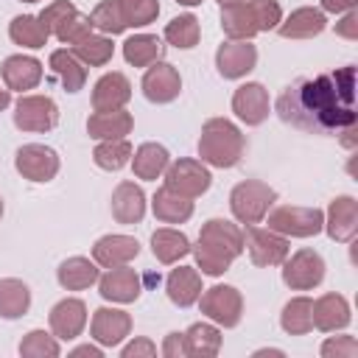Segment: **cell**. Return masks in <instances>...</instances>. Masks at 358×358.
<instances>
[{"label": "cell", "mask_w": 358, "mask_h": 358, "mask_svg": "<svg viewBox=\"0 0 358 358\" xmlns=\"http://www.w3.org/2000/svg\"><path fill=\"white\" fill-rule=\"evenodd\" d=\"M352 78L355 70L344 67L336 76L299 78L277 101V112L285 123H294L305 131H338L355 126L352 112Z\"/></svg>", "instance_id": "6da1fadb"}, {"label": "cell", "mask_w": 358, "mask_h": 358, "mask_svg": "<svg viewBox=\"0 0 358 358\" xmlns=\"http://www.w3.org/2000/svg\"><path fill=\"white\" fill-rule=\"evenodd\" d=\"M199 151L213 165H235L238 154H241V134L232 123L213 120V123H207V129L199 140Z\"/></svg>", "instance_id": "7a4b0ae2"}, {"label": "cell", "mask_w": 358, "mask_h": 358, "mask_svg": "<svg viewBox=\"0 0 358 358\" xmlns=\"http://www.w3.org/2000/svg\"><path fill=\"white\" fill-rule=\"evenodd\" d=\"M271 199H274V193L268 187H263L257 182H243L232 190V210L241 221H257L266 213V207L271 204Z\"/></svg>", "instance_id": "3957f363"}, {"label": "cell", "mask_w": 358, "mask_h": 358, "mask_svg": "<svg viewBox=\"0 0 358 358\" xmlns=\"http://www.w3.org/2000/svg\"><path fill=\"white\" fill-rule=\"evenodd\" d=\"M271 229H282L291 235H316L322 229V213L319 210H299V207H282L268 218Z\"/></svg>", "instance_id": "277c9868"}, {"label": "cell", "mask_w": 358, "mask_h": 358, "mask_svg": "<svg viewBox=\"0 0 358 358\" xmlns=\"http://www.w3.org/2000/svg\"><path fill=\"white\" fill-rule=\"evenodd\" d=\"M17 168H20V173L31 176L34 182H45L56 173L59 162H56V154L45 145H25L17 154Z\"/></svg>", "instance_id": "5b68a950"}, {"label": "cell", "mask_w": 358, "mask_h": 358, "mask_svg": "<svg viewBox=\"0 0 358 358\" xmlns=\"http://www.w3.org/2000/svg\"><path fill=\"white\" fill-rule=\"evenodd\" d=\"M201 308H204V310H207V316H213L215 322H221V324L232 327V324L238 322L241 299H238L235 288H229V285H215V288H210V291L204 294Z\"/></svg>", "instance_id": "8992f818"}, {"label": "cell", "mask_w": 358, "mask_h": 358, "mask_svg": "<svg viewBox=\"0 0 358 358\" xmlns=\"http://www.w3.org/2000/svg\"><path fill=\"white\" fill-rule=\"evenodd\" d=\"M322 274H324L322 257H319L316 252H308V249L299 252V255L285 266V271H282L285 282L294 285V288H310V285H316V282L322 280Z\"/></svg>", "instance_id": "52a82bcc"}, {"label": "cell", "mask_w": 358, "mask_h": 358, "mask_svg": "<svg viewBox=\"0 0 358 358\" xmlns=\"http://www.w3.org/2000/svg\"><path fill=\"white\" fill-rule=\"evenodd\" d=\"M255 59H257V53L249 42H229L218 50V73L224 78H238L252 70Z\"/></svg>", "instance_id": "ba28073f"}, {"label": "cell", "mask_w": 358, "mask_h": 358, "mask_svg": "<svg viewBox=\"0 0 358 358\" xmlns=\"http://www.w3.org/2000/svg\"><path fill=\"white\" fill-rule=\"evenodd\" d=\"M14 120L20 129H50L56 123V106L50 98H25L17 103Z\"/></svg>", "instance_id": "9c48e42d"}, {"label": "cell", "mask_w": 358, "mask_h": 358, "mask_svg": "<svg viewBox=\"0 0 358 358\" xmlns=\"http://www.w3.org/2000/svg\"><path fill=\"white\" fill-rule=\"evenodd\" d=\"M143 90H145V98L148 101H157V103H165L171 98H176L179 92V76L171 64H157L145 73V81H143Z\"/></svg>", "instance_id": "30bf717a"}, {"label": "cell", "mask_w": 358, "mask_h": 358, "mask_svg": "<svg viewBox=\"0 0 358 358\" xmlns=\"http://www.w3.org/2000/svg\"><path fill=\"white\" fill-rule=\"evenodd\" d=\"M232 106L238 112V117H243L246 123H260L266 115H268V98H266V90L260 84H243L235 98H232Z\"/></svg>", "instance_id": "8fae6325"}, {"label": "cell", "mask_w": 358, "mask_h": 358, "mask_svg": "<svg viewBox=\"0 0 358 358\" xmlns=\"http://www.w3.org/2000/svg\"><path fill=\"white\" fill-rule=\"evenodd\" d=\"M310 319H313V324L322 327V330L347 327V324H350V308H347L344 296L330 294V296L319 299L316 308H310Z\"/></svg>", "instance_id": "7c38bea8"}, {"label": "cell", "mask_w": 358, "mask_h": 358, "mask_svg": "<svg viewBox=\"0 0 358 358\" xmlns=\"http://www.w3.org/2000/svg\"><path fill=\"white\" fill-rule=\"evenodd\" d=\"M84 322H87V316H84V305L78 299H64L50 313V324L59 333V338H76L78 330L84 327Z\"/></svg>", "instance_id": "4fadbf2b"}, {"label": "cell", "mask_w": 358, "mask_h": 358, "mask_svg": "<svg viewBox=\"0 0 358 358\" xmlns=\"http://www.w3.org/2000/svg\"><path fill=\"white\" fill-rule=\"evenodd\" d=\"M355 221H358V215H355V199L341 196V199H336L330 204V227H327L330 238L350 241L355 235Z\"/></svg>", "instance_id": "5bb4252c"}, {"label": "cell", "mask_w": 358, "mask_h": 358, "mask_svg": "<svg viewBox=\"0 0 358 358\" xmlns=\"http://www.w3.org/2000/svg\"><path fill=\"white\" fill-rule=\"evenodd\" d=\"M101 294L106 299H117V302H131L140 294L137 277L131 268H112L103 280H101Z\"/></svg>", "instance_id": "9a60e30c"}, {"label": "cell", "mask_w": 358, "mask_h": 358, "mask_svg": "<svg viewBox=\"0 0 358 358\" xmlns=\"http://www.w3.org/2000/svg\"><path fill=\"white\" fill-rule=\"evenodd\" d=\"M129 330V316L123 310H109V308H101L95 313V322H92V333L101 344H117Z\"/></svg>", "instance_id": "2e32d148"}, {"label": "cell", "mask_w": 358, "mask_h": 358, "mask_svg": "<svg viewBox=\"0 0 358 358\" xmlns=\"http://www.w3.org/2000/svg\"><path fill=\"white\" fill-rule=\"evenodd\" d=\"M168 187H179L187 193H201L210 187V173L196 162H179L168 173Z\"/></svg>", "instance_id": "e0dca14e"}, {"label": "cell", "mask_w": 358, "mask_h": 358, "mask_svg": "<svg viewBox=\"0 0 358 358\" xmlns=\"http://www.w3.org/2000/svg\"><path fill=\"white\" fill-rule=\"evenodd\" d=\"M39 73H42L39 70V62L36 59H25V56H11L3 64V76H6L8 87H14V90L34 87L39 81Z\"/></svg>", "instance_id": "ac0fdd59"}, {"label": "cell", "mask_w": 358, "mask_h": 358, "mask_svg": "<svg viewBox=\"0 0 358 358\" xmlns=\"http://www.w3.org/2000/svg\"><path fill=\"white\" fill-rule=\"evenodd\" d=\"M28 302H31V294H28L25 282H17V280H3L0 282V316L3 319L22 316L28 310Z\"/></svg>", "instance_id": "d6986e66"}, {"label": "cell", "mask_w": 358, "mask_h": 358, "mask_svg": "<svg viewBox=\"0 0 358 358\" xmlns=\"http://www.w3.org/2000/svg\"><path fill=\"white\" fill-rule=\"evenodd\" d=\"M137 252H140L137 241H134V238H123V235L101 238V241L95 243V257H98L101 263H106V266H112V263H123V260L134 257Z\"/></svg>", "instance_id": "ffe728a7"}, {"label": "cell", "mask_w": 358, "mask_h": 358, "mask_svg": "<svg viewBox=\"0 0 358 358\" xmlns=\"http://www.w3.org/2000/svg\"><path fill=\"white\" fill-rule=\"evenodd\" d=\"M112 213H115L123 224L140 221V218H143V190L134 187V185H120L117 193H115Z\"/></svg>", "instance_id": "44dd1931"}, {"label": "cell", "mask_w": 358, "mask_h": 358, "mask_svg": "<svg viewBox=\"0 0 358 358\" xmlns=\"http://www.w3.org/2000/svg\"><path fill=\"white\" fill-rule=\"evenodd\" d=\"M199 277L190 271V268H176L171 277H168V296L176 302V305H190L199 299Z\"/></svg>", "instance_id": "7402d4cb"}, {"label": "cell", "mask_w": 358, "mask_h": 358, "mask_svg": "<svg viewBox=\"0 0 358 358\" xmlns=\"http://www.w3.org/2000/svg\"><path fill=\"white\" fill-rule=\"evenodd\" d=\"M95 277H98V268L84 257H73V260L62 263V268H59V282L64 288H84V285L95 282Z\"/></svg>", "instance_id": "603a6c76"}, {"label": "cell", "mask_w": 358, "mask_h": 358, "mask_svg": "<svg viewBox=\"0 0 358 358\" xmlns=\"http://www.w3.org/2000/svg\"><path fill=\"white\" fill-rule=\"evenodd\" d=\"M129 115H120V112H101V115H95L90 123H87V129H90V134L92 137H109V140H117L120 134H126L129 131Z\"/></svg>", "instance_id": "cb8c5ba5"}, {"label": "cell", "mask_w": 358, "mask_h": 358, "mask_svg": "<svg viewBox=\"0 0 358 358\" xmlns=\"http://www.w3.org/2000/svg\"><path fill=\"white\" fill-rule=\"evenodd\" d=\"M322 28H324V17L319 11H313V8H302L288 20V25L280 28V34L282 36H313Z\"/></svg>", "instance_id": "d4e9b609"}, {"label": "cell", "mask_w": 358, "mask_h": 358, "mask_svg": "<svg viewBox=\"0 0 358 358\" xmlns=\"http://www.w3.org/2000/svg\"><path fill=\"white\" fill-rule=\"evenodd\" d=\"M165 165H168V151L162 145H154V143L143 145L137 151V157H134V171L140 176H145V179H154Z\"/></svg>", "instance_id": "484cf974"}, {"label": "cell", "mask_w": 358, "mask_h": 358, "mask_svg": "<svg viewBox=\"0 0 358 358\" xmlns=\"http://www.w3.org/2000/svg\"><path fill=\"white\" fill-rule=\"evenodd\" d=\"M11 39L28 48H39L48 39V28L42 22H36L34 17H17L11 22Z\"/></svg>", "instance_id": "4316f807"}, {"label": "cell", "mask_w": 358, "mask_h": 358, "mask_svg": "<svg viewBox=\"0 0 358 358\" xmlns=\"http://www.w3.org/2000/svg\"><path fill=\"white\" fill-rule=\"evenodd\" d=\"M151 243H154V255H157L159 260H165V263H171V260H176L179 255L187 252V241H185V235L171 232V229H159V232H154Z\"/></svg>", "instance_id": "83f0119b"}, {"label": "cell", "mask_w": 358, "mask_h": 358, "mask_svg": "<svg viewBox=\"0 0 358 358\" xmlns=\"http://www.w3.org/2000/svg\"><path fill=\"white\" fill-rule=\"evenodd\" d=\"M310 299H294L285 305V313H282V327L288 333H308L313 327V319H310Z\"/></svg>", "instance_id": "f1b7e54d"}, {"label": "cell", "mask_w": 358, "mask_h": 358, "mask_svg": "<svg viewBox=\"0 0 358 358\" xmlns=\"http://www.w3.org/2000/svg\"><path fill=\"white\" fill-rule=\"evenodd\" d=\"M123 53H126V59L131 64H148L151 59H157L162 53V45H159L157 36H131L126 42Z\"/></svg>", "instance_id": "f546056e"}, {"label": "cell", "mask_w": 358, "mask_h": 358, "mask_svg": "<svg viewBox=\"0 0 358 358\" xmlns=\"http://www.w3.org/2000/svg\"><path fill=\"white\" fill-rule=\"evenodd\" d=\"M154 213H157L159 218H165V221H182V218L190 215V201L173 196V193L165 187V190H159L157 199H154Z\"/></svg>", "instance_id": "4dcf8cb0"}, {"label": "cell", "mask_w": 358, "mask_h": 358, "mask_svg": "<svg viewBox=\"0 0 358 358\" xmlns=\"http://www.w3.org/2000/svg\"><path fill=\"white\" fill-rule=\"evenodd\" d=\"M165 36H168L176 48H193L196 39H199V22H196V17L185 14V17L171 20V25L165 28Z\"/></svg>", "instance_id": "1f68e13d"}, {"label": "cell", "mask_w": 358, "mask_h": 358, "mask_svg": "<svg viewBox=\"0 0 358 358\" xmlns=\"http://www.w3.org/2000/svg\"><path fill=\"white\" fill-rule=\"evenodd\" d=\"M117 6H120V14H123L126 25H145L159 11L157 0H120Z\"/></svg>", "instance_id": "d6a6232c"}, {"label": "cell", "mask_w": 358, "mask_h": 358, "mask_svg": "<svg viewBox=\"0 0 358 358\" xmlns=\"http://www.w3.org/2000/svg\"><path fill=\"white\" fill-rule=\"evenodd\" d=\"M50 64H53V67H56V73L64 78V84H67V90H70V92H76V90L81 87V81H84V70L76 64V59H73L70 53L56 50V53L50 56Z\"/></svg>", "instance_id": "836d02e7"}, {"label": "cell", "mask_w": 358, "mask_h": 358, "mask_svg": "<svg viewBox=\"0 0 358 358\" xmlns=\"http://www.w3.org/2000/svg\"><path fill=\"white\" fill-rule=\"evenodd\" d=\"M129 159V143L117 140V143H109V145H98L95 148V162L101 168H109V171H117L123 168Z\"/></svg>", "instance_id": "e575fe53"}, {"label": "cell", "mask_w": 358, "mask_h": 358, "mask_svg": "<svg viewBox=\"0 0 358 358\" xmlns=\"http://www.w3.org/2000/svg\"><path fill=\"white\" fill-rule=\"evenodd\" d=\"M249 238H252V243H257V246H249L252 252H257V249L266 252V255L260 257V263H277V260L285 255V241L271 238L268 232H249Z\"/></svg>", "instance_id": "d590c367"}, {"label": "cell", "mask_w": 358, "mask_h": 358, "mask_svg": "<svg viewBox=\"0 0 358 358\" xmlns=\"http://www.w3.org/2000/svg\"><path fill=\"white\" fill-rule=\"evenodd\" d=\"M90 22H95L98 28L112 31V34H117V31H123V28H126L123 14H120V6H117V3H103V6H98V8H95V14L90 17Z\"/></svg>", "instance_id": "8d00e7d4"}, {"label": "cell", "mask_w": 358, "mask_h": 358, "mask_svg": "<svg viewBox=\"0 0 358 358\" xmlns=\"http://www.w3.org/2000/svg\"><path fill=\"white\" fill-rule=\"evenodd\" d=\"M187 341H190V352H215L218 350V333L207 324H193L187 330Z\"/></svg>", "instance_id": "74e56055"}, {"label": "cell", "mask_w": 358, "mask_h": 358, "mask_svg": "<svg viewBox=\"0 0 358 358\" xmlns=\"http://www.w3.org/2000/svg\"><path fill=\"white\" fill-rule=\"evenodd\" d=\"M78 53H81L87 62L101 64V62H106V59L112 56V45H109L106 39H101V36H81V39H78Z\"/></svg>", "instance_id": "f35d334b"}, {"label": "cell", "mask_w": 358, "mask_h": 358, "mask_svg": "<svg viewBox=\"0 0 358 358\" xmlns=\"http://www.w3.org/2000/svg\"><path fill=\"white\" fill-rule=\"evenodd\" d=\"M45 336H48V333H42V330L28 333V341H25V344H20V352H48V355H56V352H59V347H56L53 341H48Z\"/></svg>", "instance_id": "ab89813d"}, {"label": "cell", "mask_w": 358, "mask_h": 358, "mask_svg": "<svg viewBox=\"0 0 358 358\" xmlns=\"http://www.w3.org/2000/svg\"><path fill=\"white\" fill-rule=\"evenodd\" d=\"M355 355L358 352V344H355V338L352 336H338V338H333V341H327L324 347H322V355Z\"/></svg>", "instance_id": "60d3db41"}, {"label": "cell", "mask_w": 358, "mask_h": 358, "mask_svg": "<svg viewBox=\"0 0 358 358\" xmlns=\"http://www.w3.org/2000/svg\"><path fill=\"white\" fill-rule=\"evenodd\" d=\"M322 3H324L327 11H344V8H350L355 0H322Z\"/></svg>", "instance_id": "b9f144b4"}, {"label": "cell", "mask_w": 358, "mask_h": 358, "mask_svg": "<svg viewBox=\"0 0 358 358\" xmlns=\"http://www.w3.org/2000/svg\"><path fill=\"white\" fill-rule=\"evenodd\" d=\"M134 352H154V347L148 341H143V344H131V347L123 350V355H134Z\"/></svg>", "instance_id": "7bdbcfd3"}, {"label": "cell", "mask_w": 358, "mask_h": 358, "mask_svg": "<svg viewBox=\"0 0 358 358\" xmlns=\"http://www.w3.org/2000/svg\"><path fill=\"white\" fill-rule=\"evenodd\" d=\"M352 25H355V14H347V20H344V25H341L338 31H341V34H347V36H355Z\"/></svg>", "instance_id": "ee69618b"}, {"label": "cell", "mask_w": 358, "mask_h": 358, "mask_svg": "<svg viewBox=\"0 0 358 358\" xmlns=\"http://www.w3.org/2000/svg\"><path fill=\"white\" fill-rule=\"evenodd\" d=\"M6 103H8V92H6V90H0V109H3Z\"/></svg>", "instance_id": "f6af8a7d"}, {"label": "cell", "mask_w": 358, "mask_h": 358, "mask_svg": "<svg viewBox=\"0 0 358 358\" xmlns=\"http://www.w3.org/2000/svg\"><path fill=\"white\" fill-rule=\"evenodd\" d=\"M179 3H185V6H196V3H201V0H179Z\"/></svg>", "instance_id": "bcb514c9"}, {"label": "cell", "mask_w": 358, "mask_h": 358, "mask_svg": "<svg viewBox=\"0 0 358 358\" xmlns=\"http://www.w3.org/2000/svg\"><path fill=\"white\" fill-rule=\"evenodd\" d=\"M0 213H3V204H0Z\"/></svg>", "instance_id": "7dc6e473"}]
</instances>
